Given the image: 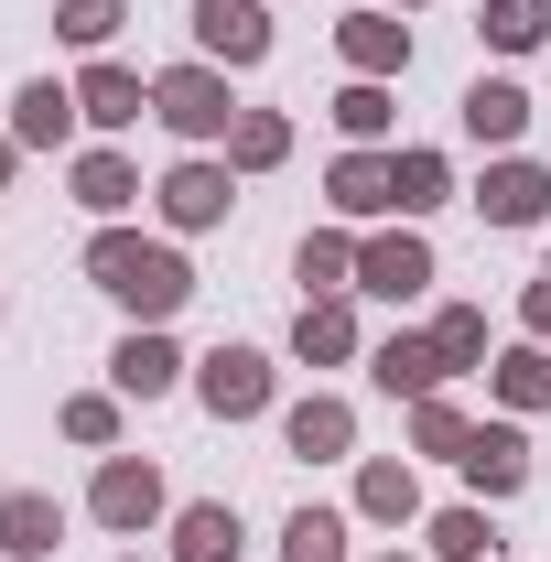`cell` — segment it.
<instances>
[{
    "label": "cell",
    "instance_id": "cell-34",
    "mask_svg": "<svg viewBox=\"0 0 551 562\" xmlns=\"http://www.w3.org/2000/svg\"><path fill=\"white\" fill-rule=\"evenodd\" d=\"M120 22H131V0H55V33H66L76 55H109Z\"/></svg>",
    "mask_w": 551,
    "mask_h": 562
},
{
    "label": "cell",
    "instance_id": "cell-22",
    "mask_svg": "<svg viewBox=\"0 0 551 562\" xmlns=\"http://www.w3.org/2000/svg\"><path fill=\"white\" fill-rule=\"evenodd\" d=\"M162 530H173V541H162L173 562H238V552H249V530H238V508H227V497H184Z\"/></svg>",
    "mask_w": 551,
    "mask_h": 562
},
{
    "label": "cell",
    "instance_id": "cell-16",
    "mask_svg": "<svg viewBox=\"0 0 551 562\" xmlns=\"http://www.w3.org/2000/svg\"><path fill=\"white\" fill-rule=\"evenodd\" d=\"M66 195L98 216V227H120V216L140 206V162H131V151H109V140H87V151H66Z\"/></svg>",
    "mask_w": 551,
    "mask_h": 562
},
{
    "label": "cell",
    "instance_id": "cell-38",
    "mask_svg": "<svg viewBox=\"0 0 551 562\" xmlns=\"http://www.w3.org/2000/svg\"><path fill=\"white\" fill-rule=\"evenodd\" d=\"M379 11H421V0H379Z\"/></svg>",
    "mask_w": 551,
    "mask_h": 562
},
{
    "label": "cell",
    "instance_id": "cell-19",
    "mask_svg": "<svg viewBox=\"0 0 551 562\" xmlns=\"http://www.w3.org/2000/svg\"><path fill=\"white\" fill-rule=\"evenodd\" d=\"M454 120H465L476 151H519V140H530V87H519V76H476V87L454 98Z\"/></svg>",
    "mask_w": 551,
    "mask_h": 562
},
{
    "label": "cell",
    "instance_id": "cell-15",
    "mask_svg": "<svg viewBox=\"0 0 551 562\" xmlns=\"http://www.w3.org/2000/svg\"><path fill=\"white\" fill-rule=\"evenodd\" d=\"M281 454H303V465L357 454V401H346V390H303V401H281Z\"/></svg>",
    "mask_w": 551,
    "mask_h": 562
},
{
    "label": "cell",
    "instance_id": "cell-25",
    "mask_svg": "<svg viewBox=\"0 0 551 562\" xmlns=\"http://www.w3.org/2000/svg\"><path fill=\"white\" fill-rule=\"evenodd\" d=\"M390 184H401V216H432V206H454V162H443V151H432V140H401V151H390Z\"/></svg>",
    "mask_w": 551,
    "mask_h": 562
},
{
    "label": "cell",
    "instance_id": "cell-11",
    "mask_svg": "<svg viewBox=\"0 0 551 562\" xmlns=\"http://www.w3.org/2000/svg\"><path fill=\"white\" fill-rule=\"evenodd\" d=\"M0 131L22 140V151H76V131H87V109H76V76H22Z\"/></svg>",
    "mask_w": 551,
    "mask_h": 562
},
{
    "label": "cell",
    "instance_id": "cell-18",
    "mask_svg": "<svg viewBox=\"0 0 551 562\" xmlns=\"http://www.w3.org/2000/svg\"><path fill=\"white\" fill-rule=\"evenodd\" d=\"M346 508H357L368 530H412V519H421V465H412V454H368L357 487H346Z\"/></svg>",
    "mask_w": 551,
    "mask_h": 562
},
{
    "label": "cell",
    "instance_id": "cell-33",
    "mask_svg": "<svg viewBox=\"0 0 551 562\" xmlns=\"http://www.w3.org/2000/svg\"><path fill=\"white\" fill-rule=\"evenodd\" d=\"M465 432H476V412H465L454 390L412 401V454H443V465H454V454H465Z\"/></svg>",
    "mask_w": 551,
    "mask_h": 562
},
{
    "label": "cell",
    "instance_id": "cell-1",
    "mask_svg": "<svg viewBox=\"0 0 551 562\" xmlns=\"http://www.w3.org/2000/svg\"><path fill=\"white\" fill-rule=\"evenodd\" d=\"M87 281H98L131 325H173V314L195 303V260H184L173 238H140V227H98V238H87Z\"/></svg>",
    "mask_w": 551,
    "mask_h": 562
},
{
    "label": "cell",
    "instance_id": "cell-28",
    "mask_svg": "<svg viewBox=\"0 0 551 562\" xmlns=\"http://www.w3.org/2000/svg\"><path fill=\"white\" fill-rule=\"evenodd\" d=\"M325 120H336L346 140H368V151H390V120H401V98H390L379 76H346L336 98H325Z\"/></svg>",
    "mask_w": 551,
    "mask_h": 562
},
{
    "label": "cell",
    "instance_id": "cell-21",
    "mask_svg": "<svg viewBox=\"0 0 551 562\" xmlns=\"http://www.w3.org/2000/svg\"><path fill=\"white\" fill-rule=\"evenodd\" d=\"M55 552H66V497L0 487V562H55Z\"/></svg>",
    "mask_w": 551,
    "mask_h": 562
},
{
    "label": "cell",
    "instance_id": "cell-24",
    "mask_svg": "<svg viewBox=\"0 0 551 562\" xmlns=\"http://www.w3.org/2000/svg\"><path fill=\"white\" fill-rule=\"evenodd\" d=\"M421 552H432V562H497V519H486V497L432 508V519H421Z\"/></svg>",
    "mask_w": 551,
    "mask_h": 562
},
{
    "label": "cell",
    "instance_id": "cell-36",
    "mask_svg": "<svg viewBox=\"0 0 551 562\" xmlns=\"http://www.w3.org/2000/svg\"><path fill=\"white\" fill-rule=\"evenodd\" d=\"M11 173H22V140L0 131V195H11Z\"/></svg>",
    "mask_w": 551,
    "mask_h": 562
},
{
    "label": "cell",
    "instance_id": "cell-41",
    "mask_svg": "<svg viewBox=\"0 0 551 562\" xmlns=\"http://www.w3.org/2000/svg\"><path fill=\"white\" fill-rule=\"evenodd\" d=\"M497 562H508V552H497Z\"/></svg>",
    "mask_w": 551,
    "mask_h": 562
},
{
    "label": "cell",
    "instance_id": "cell-4",
    "mask_svg": "<svg viewBox=\"0 0 551 562\" xmlns=\"http://www.w3.org/2000/svg\"><path fill=\"white\" fill-rule=\"evenodd\" d=\"M432 281H443V260H432V238H421L412 216H390V227L357 238V292H379V303H421Z\"/></svg>",
    "mask_w": 551,
    "mask_h": 562
},
{
    "label": "cell",
    "instance_id": "cell-3",
    "mask_svg": "<svg viewBox=\"0 0 551 562\" xmlns=\"http://www.w3.org/2000/svg\"><path fill=\"white\" fill-rule=\"evenodd\" d=\"M87 519H98V530H120V541L162 530V519H173L162 465H151V454H98V476H87Z\"/></svg>",
    "mask_w": 551,
    "mask_h": 562
},
{
    "label": "cell",
    "instance_id": "cell-30",
    "mask_svg": "<svg viewBox=\"0 0 551 562\" xmlns=\"http://www.w3.org/2000/svg\"><path fill=\"white\" fill-rule=\"evenodd\" d=\"M120 422H131V401H120V390H66V401H55V432H66V443H87V454H120Z\"/></svg>",
    "mask_w": 551,
    "mask_h": 562
},
{
    "label": "cell",
    "instance_id": "cell-37",
    "mask_svg": "<svg viewBox=\"0 0 551 562\" xmlns=\"http://www.w3.org/2000/svg\"><path fill=\"white\" fill-rule=\"evenodd\" d=\"M368 562H432V552H368Z\"/></svg>",
    "mask_w": 551,
    "mask_h": 562
},
{
    "label": "cell",
    "instance_id": "cell-40",
    "mask_svg": "<svg viewBox=\"0 0 551 562\" xmlns=\"http://www.w3.org/2000/svg\"><path fill=\"white\" fill-rule=\"evenodd\" d=\"M0 325H11V303H0Z\"/></svg>",
    "mask_w": 551,
    "mask_h": 562
},
{
    "label": "cell",
    "instance_id": "cell-6",
    "mask_svg": "<svg viewBox=\"0 0 551 562\" xmlns=\"http://www.w3.org/2000/svg\"><path fill=\"white\" fill-rule=\"evenodd\" d=\"M195 401H206L216 422H260V412H281V368L260 347H216V357H195V379H184Z\"/></svg>",
    "mask_w": 551,
    "mask_h": 562
},
{
    "label": "cell",
    "instance_id": "cell-5",
    "mask_svg": "<svg viewBox=\"0 0 551 562\" xmlns=\"http://www.w3.org/2000/svg\"><path fill=\"white\" fill-rule=\"evenodd\" d=\"M151 206H162V227H173V238H206V227H227V206H238V173H227V151H184V162L151 184Z\"/></svg>",
    "mask_w": 551,
    "mask_h": 562
},
{
    "label": "cell",
    "instance_id": "cell-20",
    "mask_svg": "<svg viewBox=\"0 0 551 562\" xmlns=\"http://www.w3.org/2000/svg\"><path fill=\"white\" fill-rule=\"evenodd\" d=\"M292 357H303V368H346V357H368V336H357V292H303V314H292Z\"/></svg>",
    "mask_w": 551,
    "mask_h": 562
},
{
    "label": "cell",
    "instance_id": "cell-7",
    "mask_svg": "<svg viewBox=\"0 0 551 562\" xmlns=\"http://www.w3.org/2000/svg\"><path fill=\"white\" fill-rule=\"evenodd\" d=\"M184 22H195V55L227 76H249V66H271V0H184Z\"/></svg>",
    "mask_w": 551,
    "mask_h": 562
},
{
    "label": "cell",
    "instance_id": "cell-26",
    "mask_svg": "<svg viewBox=\"0 0 551 562\" xmlns=\"http://www.w3.org/2000/svg\"><path fill=\"white\" fill-rule=\"evenodd\" d=\"M292 281L303 292H357V227H303V249H292Z\"/></svg>",
    "mask_w": 551,
    "mask_h": 562
},
{
    "label": "cell",
    "instance_id": "cell-12",
    "mask_svg": "<svg viewBox=\"0 0 551 562\" xmlns=\"http://www.w3.org/2000/svg\"><path fill=\"white\" fill-rule=\"evenodd\" d=\"M184 379H195V357L173 347L162 325H131V336L109 347V390H120V401H173Z\"/></svg>",
    "mask_w": 551,
    "mask_h": 562
},
{
    "label": "cell",
    "instance_id": "cell-14",
    "mask_svg": "<svg viewBox=\"0 0 551 562\" xmlns=\"http://www.w3.org/2000/svg\"><path fill=\"white\" fill-rule=\"evenodd\" d=\"M454 476H465L486 508H497V497H519V487H530V432H519L508 412L476 422V432H465V454H454Z\"/></svg>",
    "mask_w": 551,
    "mask_h": 562
},
{
    "label": "cell",
    "instance_id": "cell-29",
    "mask_svg": "<svg viewBox=\"0 0 551 562\" xmlns=\"http://www.w3.org/2000/svg\"><path fill=\"white\" fill-rule=\"evenodd\" d=\"M292 162V120L281 109H238V131H227V173L249 184V173H281Z\"/></svg>",
    "mask_w": 551,
    "mask_h": 562
},
{
    "label": "cell",
    "instance_id": "cell-35",
    "mask_svg": "<svg viewBox=\"0 0 551 562\" xmlns=\"http://www.w3.org/2000/svg\"><path fill=\"white\" fill-rule=\"evenodd\" d=\"M519 336H530V347H551V260L530 271V292H519Z\"/></svg>",
    "mask_w": 551,
    "mask_h": 562
},
{
    "label": "cell",
    "instance_id": "cell-10",
    "mask_svg": "<svg viewBox=\"0 0 551 562\" xmlns=\"http://www.w3.org/2000/svg\"><path fill=\"white\" fill-rule=\"evenodd\" d=\"M325 206H336L346 227H390V216H401V184H390V151L346 140L336 162H325Z\"/></svg>",
    "mask_w": 551,
    "mask_h": 562
},
{
    "label": "cell",
    "instance_id": "cell-13",
    "mask_svg": "<svg viewBox=\"0 0 551 562\" xmlns=\"http://www.w3.org/2000/svg\"><path fill=\"white\" fill-rule=\"evenodd\" d=\"M336 55H346V76L401 87V76H412V22H401V11H379V0H357V11L336 22Z\"/></svg>",
    "mask_w": 551,
    "mask_h": 562
},
{
    "label": "cell",
    "instance_id": "cell-8",
    "mask_svg": "<svg viewBox=\"0 0 551 562\" xmlns=\"http://www.w3.org/2000/svg\"><path fill=\"white\" fill-rule=\"evenodd\" d=\"M476 216H486V227H508V238H530V227L551 216V162H530V151H486Z\"/></svg>",
    "mask_w": 551,
    "mask_h": 562
},
{
    "label": "cell",
    "instance_id": "cell-2",
    "mask_svg": "<svg viewBox=\"0 0 551 562\" xmlns=\"http://www.w3.org/2000/svg\"><path fill=\"white\" fill-rule=\"evenodd\" d=\"M151 120L184 140V151H227V131H238V87H227V66H206V55L162 66V76H151Z\"/></svg>",
    "mask_w": 551,
    "mask_h": 562
},
{
    "label": "cell",
    "instance_id": "cell-9",
    "mask_svg": "<svg viewBox=\"0 0 551 562\" xmlns=\"http://www.w3.org/2000/svg\"><path fill=\"white\" fill-rule=\"evenodd\" d=\"M368 390L379 401H432V390H454V368H443V347H432V325H401V336H379L368 347Z\"/></svg>",
    "mask_w": 551,
    "mask_h": 562
},
{
    "label": "cell",
    "instance_id": "cell-31",
    "mask_svg": "<svg viewBox=\"0 0 551 562\" xmlns=\"http://www.w3.org/2000/svg\"><path fill=\"white\" fill-rule=\"evenodd\" d=\"M357 508H292L281 519V562H357Z\"/></svg>",
    "mask_w": 551,
    "mask_h": 562
},
{
    "label": "cell",
    "instance_id": "cell-32",
    "mask_svg": "<svg viewBox=\"0 0 551 562\" xmlns=\"http://www.w3.org/2000/svg\"><path fill=\"white\" fill-rule=\"evenodd\" d=\"M432 347H443V368L454 379H486V303H432Z\"/></svg>",
    "mask_w": 551,
    "mask_h": 562
},
{
    "label": "cell",
    "instance_id": "cell-23",
    "mask_svg": "<svg viewBox=\"0 0 551 562\" xmlns=\"http://www.w3.org/2000/svg\"><path fill=\"white\" fill-rule=\"evenodd\" d=\"M486 401H497L508 422L551 412V347H530V336H519V347H497V357H486Z\"/></svg>",
    "mask_w": 551,
    "mask_h": 562
},
{
    "label": "cell",
    "instance_id": "cell-27",
    "mask_svg": "<svg viewBox=\"0 0 551 562\" xmlns=\"http://www.w3.org/2000/svg\"><path fill=\"white\" fill-rule=\"evenodd\" d=\"M476 44H486V55H508V66L541 55V44H551V0H486V11H476Z\"/></svg>",
    "mask_w": 551,
    "mask_h": 562
},
{
    "label": "cell",
    "instance_id": "cell-39",
    "mask_svg": "<svg viewBox=\"0 0 551 562\" xmlns=\"http://www.w3.org/2000/svg\"><path fill=\"white\" fill-rule=\"evenodd\" d=\"M120 562H151V552H120Z\"/></svg>",
    "mask_w": 551,
    "mask_h": 562
},
{
    "label": "cell",
    "instance_id": "cell-17",
    "mask_svg": "<svg viewBox=\"0 0 551 562\" xmlns=\"http://www.w3.org/2000/svg\"><path fill=\"white\" fill-rule=\"evenodd\" d=\"M76 109H87V131H140V120H151V76L120 66V55H87V76H76Z\"/></svg>",
    "mask_w": 551,
    "mask_h": 562
}]
</instances>
